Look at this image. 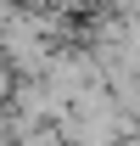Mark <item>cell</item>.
Masks as SVG:
<instances>
[{
  "mask_svg": "<svg viewBox=\"0 0 140 146\" xmlns=\"http://www.w3.org/2000/svg\"><path fill=\"white\" fill-rule=\"evenodd\" d=\"M11 96H17V73H11L6 62H0V112L11 107Z\"/></svg>",
  "mask_w": 140,
  "mask_h": 146,
  "instance_id": "1",
  "label": "cell"
}]
</instances>
